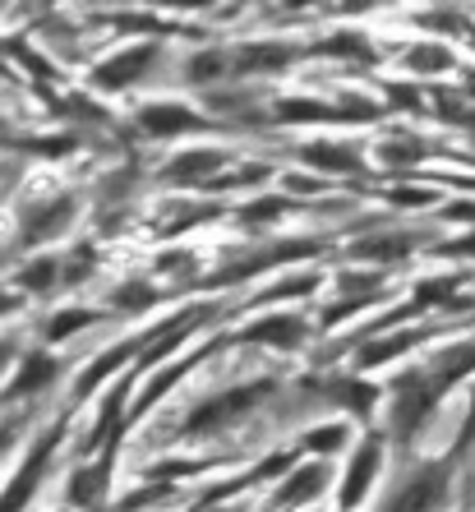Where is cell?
<instances>
[{"label": "cell", "instance_id": "obj_1", "mask_svg": "<svg viewBox=\"0 0 475 512\" xmlns=\"http://www.w3.org/2000/svg\"><path fill=\"white\" fill-rule=\"evenodd\" d=\"M148 60H153V47L143 42L139 51H125V56L107 60V65L97 70V84H102V88H120V84H130V79L143 70V65H148Z\"/></svg>", "mask_w": 475, "mask_h": 512}, {"label": "cell", "instance_id": "obj_2", "mask_svg": "<svg viewBox=\"0 0 475 512\" xmlns=\"http://www.w3.org/2000/svg\"><path fill=\"white\" fill-rule=\"evenodd\" d=\"M143 130L153 134H180V130H199V120L180 107H148L143 111Z\"/></svg>", "mask_w": 475, "mask_h": 512}, {"label": "cell", "instance_id": "obj_3", "mask_svg": "<svg viewBox=\"0 0 475 512\" xmlns=\"http://www.w3.org/2000/svg\"><path fill=\"white\" fill-rule=\"evenodd\" d=\"M51 439H56V434H51ZM51 439H42V443H37V453H33V462H28V466H24V471H19V480H14V489H10V494H5V499H0V503H5V508H14V503H24V499H28V494H33V480H37V476H42V466H47V453H51Z\"/></svg>", "mask_w": 475, "mask_h": 512}, {"label": "cell", "instance_id": "obj_4", "mask_svg": "<svg viewBox=\"0 0 475 512\" xmlns=\"http://www.w3.org/2000/svg\"><path fill=\"white\" fill-rule=\"evenodd\" d=\"M374 466H379V443H365V448H360V462L351 466V476H346V494H342V503H356L360 494H365L369 476H374Z\"/></svg>", "mask_w": 475, "mask_h": 512}, {"label": "cell", "instance_id": "obj_5", "mask_svg": "<svg viewBox=\"0 0 475 512\" xmlns=\"http://www.w3.org/2000/svg\"><path fill=\"white\" fill-rule=\"evenodd\" d=\"M305 157L314 167H328V171H356V153H346L337 143H314V148H305Z\"/></svg>", "mask_w": 475, "mask_h": 512}, {"label": "cell", "instance_id": "obj_6", "mask_svg": "<svg viewBox=\"0 0 475 512\" xmlns=\"http://www.w3.org/2000/svg\"><path fill=\"white\" fill-rule=\"evenodd\" d=\"M250 337H259V342L291 346L300 337V319H268V323H259V328H250Z\"/></svg>", "mask_w": 475, "mask_h": 512}, {"label": "cell", "instance_id": "obj_7", "mask_svg": "<svg viewBox=\"0 0 475 512\" xmlns=\"http://www.w3.org/2000/svg\"><path fill=\"white\" fill-rule=\"evenodd\" d=\"M51 374H56V365H51L47 356H33V360H28V370L19 374V383H14V393H33V388L51 383Z\"/></svg>", "mask_w": 475, "mask_h": 512}, {"label": "cell", "instance_id": "obj_8", "mask_svg": "<svg viewBox=\"0 0 475 512\" xmlns=\"http://www.w3.org/2000/svg\"><path fill=\"white\" fill-rule=\"evenodd\" d=\"M319 485H323V476L314 471V466H309V471H300V476L291 480V489H282V494H277V503H286V508H291V503H305Z\"/></svg>", "mask_w": 475, "mask_h": 512}, {"label": "cell", "instance_id": "obj_9", "mask_svg": "<svg viewBox=\"0 0 475 512\" xmlns=\"http://www.w3.org/2000/svg\"><path fill=\"white\" fill-rule=\"evenodd\" d=\"M282 120H337V111L319 102H282Z\"/></svg>", "mask_w": 475, "mask_h": 512}, {"label": "cell", "instance_id": "obj_10", "mask_svg": "<svg viewBox=\"0 0 475 512\" xmlns=\"http://www.w3.org/2000/svg\"><path fill=\"white\" fill-rule=\"evenodd\" d=\"M217 167V153H199V157H185V162H176L171 167V176L185 180V176H199V171H213Z\"/></svg>", "mask_w": 475, "mask_h": 512}, {"label": "cell", "instance_id": "obj_11", "mask_svg": "<svg viewBox=\"0 0 475 512\" xmlns=\"http://www.w3.org/2000/svg\"><path fill=\"white\" fill-rule=\"evenodd\" d=\"M346 439V429H319V434H309V448H323V453H328V448H337V443Z\"/></svg>", "mask_w": 475, "mask_h": 512}, {"label": "cell", "instance_id": "obj_12", "mask_svg": "<svg viewBox=\"0 0 475 512\" xmlns=\"http://www.w3.org/2000/svg\"><path fill=\"white\" fill-rule=\"evenodd\" d=\"M411 65H416V70H443V65H448V51H416Z\"/></svg>", "mask_w": 475, "mask_h": 512}, {"label": "cell", "instance_id": "obj_13", "mask_svg": "<svg viewBox=\"0 0 475 512\" xmlns=\"http://www.w3.org/2000/svg\"><path fill=\"white\" fill-rule=\"evenodd\" d=\"M88 319H93V314H65V319H56V323H51V337H65V333H74V328H84Z\"/></svg>", "mask_w": 475, "mask_h": 512}, {"label": "cell", "instance_id": "obj_14", "mask_svg": "<svg viewBox=\"0 0 475 512\" xmlns=\"http://www.w3.org/2000/svg\"><path fill=\"white\" fill-rule=\"evenodd\" d=\"M51 277H56V263H37V268L24 273V286H47Z\"/></svg>", "mask_w": 475, "mask_h": 512}, {"label": "cell", "instance_id": "obj_15", "mask_svg": "<svg viewBox=\"0 0 475 512\" xmlns=\"http://www.w3.org/2000/svg\"><path fill=\"white\" fill-rule=\"evenodd\" d=\"M277 213V203L268 199V203H259V208H250V222H259V217H273Z\"/></svg>", "mask_w": 475, "mask_h": 512}, {"label": "cell", "instance_id": "obj_16", "mask_svg": "<svg viewBox=\"0 0 475 512\" xmlns=\"http://www.w3.org/2000/svg\"><path fill=\"white\" fill-rule=\"evenodd\" d=\"M5 310H14V300H10V296H0V314H5Z\"/></svg>", "mask_w": 475, "mask_h": 512}, {"label": "cell", "instance_id": "obj_17", "mask_svg": "<svg viewBox=\"0 0 475 512\" xmlns=\"http://www.w3.org/2000/svg\"><path fill=\"white\" fill-rule=\"evenodd\" d=\"M5 360H10V346H0V365H5Z\"/></svg>", "mask_w": 475, "mask_h": 512}, {"label": "cell", "instance_id": "obj_18", "mask_svg": "<svg viewBox=\"0 0 475 512\" xmlns=\"http://www.w3.org/2000/svg\"><path fill=\"white\" fill-rule=\"evenodd\" d=\"M5 443H10V429H0V448H5Z\"/></svg>", "mask_w": 475, "mask_h": 512}]
</instances>
